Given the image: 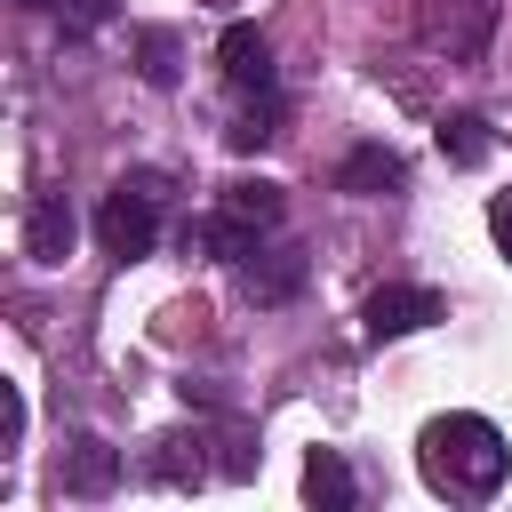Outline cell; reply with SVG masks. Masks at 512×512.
I'll list each match as a JSON object with an SVG mask.
<instances>
[{
  "instance_id": "1",
  "label": "cell",
  "mask_w": 512,
  "mask_h": 512,
  "mask_svg": "<svg viewBox=\"0 0 512 512\" xmlns=\"http://www.w3.org/2000/svg\"><path fill=\"white\" fill-rule=\"evenodd\" d=\"M416 472H424V488L448 496V504H488V496L504 488V472H512V448H504V432H496L488 416L456 408V416H432V424L416 432Z\"/></svg>"
},
{
  "instance_id": "2",
  "label": "cell",
  "mask_w": 512,
  "mask_h": 512,
  "mask_svg": "<svg viewBox=\"0 0 512 512\" xmlns=\"http://www.w3.org/2000/svg\"><path fill=\"white\" fill-rule=\"evenodd\" d=\"M280 216H288V192H280V184H264V176H240V184H224V192H216V208L192 224V240H200L208 256H224V264H248Z\"/></svg>"
},
{
  "instance_id": "3",
  "label": "cell",
  "mask_w": 512,
  "mask_h": 512,
  "mask_svg": "<svg viewBox=\"0 0 512 512\" xmlns=\"http://www.w3.org/2000/svg\"><path fill=\"white\" fill-rule=\"evenodd\" d=\"M160 200H168V176H160V168L120 176V184L104 192V208H96V240H104V256H120V264L152 256V240H160Z\"/></svg>"
},
{
  "instance_id": "4",
  "label": "cell",
  "mask_w": 512,
  "mask_h": 512,
  "mask_svg": "<svg viewBox=\"0 0 512 512\" xmlns=\"http://www.w3.org/2000/svg\"><path fill=\"white\" fill-rule=\"evenodd\" d=\"M488 32H496V0H424L416 8V40L448 64H472L488 48Z\"/></svg>"
},
{
  "instance_id": "5",
  "label": "cell",
  "mask_w": 512,
  "mask_h": 512,
  "mask_svg": "<svg viewBox=\"0 0 512 512\" xmlns=\"http://www.w3.org/2000/svg\"><path fill=\"white\" fill-rule=\"evenodd\" d=\"M432 320H448V304H440V288H416V280H384V288L368 296V312H360L368 344L416 336V328H432Z\"/></svg>"
},
{
  "instance_id": "6",
  "label": "cell",
  "mask_w": 512,
  "mask_h": 512,
  "mask_svg": "<svg viewBox=\"0 0 512 512\" xmlns=\"http://www.w3.org/2000/svg\"><path fill=\"white\" fill-rule=\"evenodd\" d=\"M216 64H224V88H232V96H280L272 40H264L256 24H224V40H216Z\"/></svg>"
},
{
  "instance_id": "7",
  "label": "cell",
  "mask_w": 512,
  "mask_h": 512,
  "mask_svg": "<svg viewBox=\"0 0 512 512\" xmlns=\"http://www.w3.org/2000/svg\"><path fill=\"white\" fill-rule=\"evenodd\" d=\"M304 288V248H256L240 264V296L248 304H288Z\"/></svg>"
},
{
  "instance_id": "8",
  "label": "cell",
  "mask_w": 512,
  "mask_h": 512,
  "mask_svg": "<svg viewBox=\"0 0 512 512\" xmlns=\"http://www.w3.org/2000/svg\"><path fill=\"white\" fill-rule=\"evenodd\" d=\"M336 184H344V192H360V200H384V192H400V184H408V160H400L392 144H352V152H344V168H336Z\"/></svg>"
},
{
  "instance_id": "9",
  "label": "cell",
  "mask_w": 512,
  "mask_h": 512,
  "mask_svg": "<svg viewBox=\"0 0 512 512\" xmlns=\"http://www.w3.org/2000/svg\"><path fill=\"white\" fill-rule=\"evenodd\" d=\"M24 256H32V264H64V256H72V200H64V192H40V200L24 208Z\"/></svg>"
},
{
  "instance_id": "10",
  "label": "cell",
  "mask_w": 512,
  "mask_h": 512,
  "mask_svg": "<svg viewBox=\"0 0 512 512\" xmlns=\"http://www.w3.org/2000/svg\"><path fill=\"white\" fill-rule=\"evenodd\" d=\"M64 496H112L120 488V448H104L96 432H80L72 448H64Z\"/></svg>"
},
{
  "instance_id": "11",
  "label": "cell",
  "mask_w": 512,
  "mask_h": 512,
  "mask_svg": "<svg viewBox=\"0 0 512 512\" xmlns=\"http://www.w3.org/2000/svg\"><path fill=\"white\" fill-rule=\"evenodd\" d=\"M304 504H320V512H352L360 504V480H352V464L336 448H312L304 456Z\"/></svg>"
},
{
  "instance_id": "12",
  "label": "cell",
  "mask_w": 512,
  "mask_h": 512,
  "mask_svg": "<svg viewBox=\"0 0 512 512\" xmlns=\"http://www.w3.org/2000/svg\"><path fill=\"white\" fill-rule=\"evenodd\" d=\"M488 144H496V136H488V120H480V112H448V120H440V160L480 168V160H488Z\"/></svg>"
},
{
  "instance_id": "13",
  "label": "cell",
  "mask_w": 512,
  "mask_h": 512,
  "mask_svg": "<svg viewBox=\"0 0 512 512\" xmlns=\"http://www.w3.org/2000/svg\"><path fill=\"white\" fill-rule=\"evenodd\" d=\"M232 152H256V144H272L280 136V96H240V112H232Z\"/></svg>"
},
{
  "instance_id": "14",
  "label": "cell",
  "mask_w": 512,
  "mask_h": 512,
  "mask_svg": "<svg viewBox=\"0 0 512 512\" xmlns=\"http://www.w3.org/2000/svg\"><path fill=\"white\" fill-rule=\"evenodd\" d=\"M136 56H144V80H152V88H176V32L144 24V32H136Z\"/></svg>"
},
{
  "instance_id": "15",
  "label": "cell",
  "mask_w": 512,
  "mask_h": 512,
  "mask_svg": "<svg viewBox=\"0 0 512 512\" xmlns=\"http://www.w3.org/2000/svg\"><path fill=\"white\" fill-rule=\"evenodd\" d=\"M24 448V384L16 376H0V464Z\"/></svg>"
},
{
  "instance_id": "16",
  "label": "cell",
  "mask_w": 512,
  "mask_h": 512,
  "mask_svg": "<svg viewBox=\"0 0 512 512\" xmlns=\"http://www.w3.org/2000/svg\"><path fill=\"white\" fill-rule=\"evenodd\" d=\"M32 8H56V16L72 24V32H96V24L112 16V0H32Z\"/></svg>"
},
{
  "instance_id": "17",
  "label": "cell",
  "mask_w": 512,
  "mask_h": 512,
  "mask_svg": "<svg viewBox=\"0 0 512 512\" xmlns=\"http://www.w3.org/2000/svg\"><path fill=\"white\" fill-rule=\"evenodd\" d=\"M488 232H496V248H504V264H512V192L488 200Z\"/></svg>"
}]
</instances>
